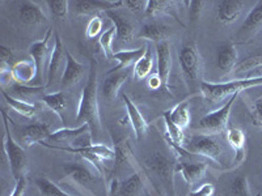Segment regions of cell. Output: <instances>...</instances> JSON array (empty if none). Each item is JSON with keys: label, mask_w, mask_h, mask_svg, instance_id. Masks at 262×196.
Segmentation results:
<instances>
[{"label": "cell", "mask_w": 262, "mask_h": 196, "mask_svg": "<svg viewBox=\"0 0 262 196\" xmlns=\"http://www.w3.org/2000/svg\"><path fill=\"white\" fill-rule=\"evenodd\" d=\"M154 68V57H152L151 46L147 45L146 54L138 60L137 64L134 65V76L137 80H143L152 72Z\"/></svg>", "instance_id": "836d02e7"}, {"label": "cell", "mask_w": 262, "mask_h": 196, "mask_svg": "<svg viewBox=\"0 0 262 196\" xmlns=\"http://www.w3.org/2000/svg\"><path fill=\"white\" fill-rule=\"evenodd\" d=\"M66 57H67V63H66V68L60 78V90L63 92L74 86L75 84H78L84 74V65L75 59V57L69 50L66 51Z\"/></svg>", "instance_id": "8fae6325"}, {"label": "cell", "mask_w": 262, "mask_h": 196, "mask_svg": "<svg viewBox=\"0 0 262 196\" xmlns=\"http://www.w3.org/2000/svg\"><path fill=\"white\" fill-rule=\"evenodd\" d=\"M122 100L123 102H125L126 111H127L128 122H130L131 127H133V130H134L135 136H137L138 140H142L144 136H146L147 128H148V123H147V120L144 119V116L142 115V113L139 111L137 105L131 101L127 95L123 94Z\"/></svg>", "instance_id": "4fadbf2b"}, {"label": "cell", "mask_w": 262, "mask_h": 196, "mask_svg": "<svg viewBox=\"0 0 262 196\" xmlns=\"http://www.w3.org/2000/svg\"><path fill=\"white\" fill-rule=\"evenodd\" d=\"M262 85V78L256 79H237V80L228 81V83H206L201 81V93L209 102L221 101L226 97H231L233 94H238L243 90H247L249 88Z\"/></svg>", "instance_id": "7a4b0ae2"}, {"label": "cell", "mask_w": 262, "mask_h": 196, "mask_svg": "<svg viewBox=\"0 0 262 196\" xmlns=\"http://www.w3.org/2000/svg\"><path fill=\"white\" fill-rule=\"evenodd\" d=\"M25 190H27V178L23 176L21 178L16 179V186L9 196H24Z\"/></svg>", "instance_id": "bcb514c9"}, {"label": "cell", "mask_w": 262, "mask_h": 196, "mask_svg": "<svg viewBox=\"0 0 262 196\" xmlns=\"http://www.w3.org/2000/svg\"><path fill=\"white\" fill-rule=\"evenodd\" d=\"M116 32V27H111L109 29L102 33L100 39H98V43H100L102 51H104L105 58H107V59H113V43Z\"/></svg>", "instance_id": "74e56055"}, {"label": "cell", "mask_w": 262, "mask_h": 196, "mask_svg": "<svg viewBox=\"0 0 262 196\" xmlns=\"http://www.w3.org/2000/svg\"><path fill=\"white\" fill-rule=\"evenodd\" d=\"M144 192H146V196H163L155 187H152V184H148V187H146Z\"/></svg>", "instance_id": "681fc988"}, {"label": "cell", "mask_w": 262, "mask_h": 196, "mask_svg": "<svg viewBox=\"0 0 262 196\" xmlns=\"http://www.w3.org/2000/svg\"><path fill=\"white\" fill-rule=\"evenodd\" d=\"M107 17L111 18L114 22V27L117 29V38L119 42L122 43H130L134 38L135 33V25L134 22L128 18H126L125 16L119 15L116 11H109L106 12Z\"/></svg>", "instance_id": "ac0fdd59"}, {"label": "cell", "mask_w": 262, "mask_h": 196, "mask_svg": "<svg viewBox=\"0 0 262 196\" xmlns=\"http://www.w3.org/2000/svg\"><path fill=\"white\" fill-rule=\"evenodd\" d=\"M156 57H158V76L161 81V89L168 92L170 69H172V53L169 41L156 43Z\"/></svg>", "instance_id": "9c48e42d"}, {"label": "cell", "mask_w": 262, "mask_h": 196, "mask_svg": "<svg viewBox=\"0 0 262 196\" xmlns=\"http://www.w3.org/2000/svg\"><path fill=\"white\" fill-rule=\"evenodd\" d=\"M237 95L238 94L231 95L229 101H227V104L224 106H222L221 109H217V110L203 116L200 122H198L196 128L200 131H203V132H207L211 136H216V135L227 132V130H228L229 115H231V110H232V106L235 104Z\"/></svg>", "instance_id": "277c9868"}, {"label": "cell", "mask_w": 262, "mask_h": 196, "mask_svg": "<svg viewBox=\"0 0 262 196\" xmlns=\"http://www.w3.org/2000/svg\"><path fill=\"white\" fill-rule=\"evenodd\" d=\"M91 132V128L88 125L79 126L76 128H60V130L55 131L49 136L46 140V143L49 144H67V145H72L75 140L78 139L81 135Z\"/></svg>", "instance_id": "ffe728a7"}, {"label": "cell", "mask_w": 262, "mask_h": 196, "mask_svg": "<svg viewBox=\"0 0 262 196\" xmlns=\"http://www.w3.org/2000/svg\"><path fill=\"white\" fill-rule=\"evenodd\" d=\"M262 29V0L257 2L256 6L250 9L242 25V34L250 38Z\"/></svg>", "instance_id": "d4e9b609"}, {"label": "cell", "mask_w": 262, "mask_h": 196, "mask_svg": "<svg viewBox=\"0 0 262 196\" xmlns=\"http://www.w3.org/2000/svg\"><path fill=\"white\" fill-rule=\"evenodd\" d=\"M46 89V86H29L24 85V84H18L15 83L12 85H9L8 93L9 95L17 98V100H21V101H25L28 104H32V101L38 94H41L43 90Z\"/></svg>", "instance_id": "f546056e"}, {"label": "cell", "mask_w": 262, "mask_h": 196, "mask_svg": "<svg viewBox=\"0 0 262 196\" xmlns=\"http://www.w3.org/2000/svg\"><path fill=\"white\" fill-rule=\"evenodd\" d=\"M174 6H176V2H172V0H149L148 3H147V8H146V16L148 17H158L160 15H168L172 16V17L176 18L179 21L180 24L184 27L180 18L177 17L176 13H173L172 11H174Z\"/></svg>", "instance_id": "f1b7e54d"}, {"label": "cell", "mask_w": 262, "mask_h": 196, "mask_svg": "<svg viewBox=\"0 0 262 196\" xmlns=\"http://www.w3.org/2000/svg\"><path fill=\"white\" fill-rule=\"evenodd\" d=\"M102 29V20L98 16H95V17L91 18L90 24L86 27V37L88 38H95V37L98 36V33L101 32Z\"/></svg>", "instance_id": "b9f144b4"}, {"label": "cell", "mask_w": 262, "mask_h": 196, "mask_svg": "<svg viewBox=\"0 0 262 196\" xmlns=\"http://www.w3.org/2000/svg\"><path fill=\"white\" fill-rule=\"evenodd\" d=\"M148 179H147L146 174L142 170H137V172L126 179L123 183H121L119 187V195L121 196H138L143 190H146Z\"/></svg>", "instance_id": "603a6c76"}, {"label": "cell", "mask_w": 262, "mask_h": 196, "mask_svg": "<svg viewBox=\"0 0 262 196\" xmlns=\"http://www.w3.org/2000/svg\"><path fill=\"white\" fill-rule=\"evenodd\" d=\"M179 62L186 81L201 85L198 80H200L201 72H202V60H201L200 51H198L195 42L189 41L188 43L182 46V48L180 50Z\"/></svg>", "instance_id": "5b68a950"}, {"label": "cell", "mask_w": 262, "mask_h": 196, "mask_svg": "<svg viewBox=\"0 0 262 196\" xmlns=\"http://www.w3.org/2000/svg\"><path fill=\"white\" fill-rule=\"evenodd\" d=\"M114 143V153H116V163L117 166H122L125 163L130 165L131 167H134L135 172L137 170H142L138 166V162L135 160L134 155H133V151L130 148V144H128V140L125 137H117L113 140Z\"/></svg>", "instance_id": "44dd1931"}, {"label": "cell", "mask_w": 262, "mask_h": 196, "mask_svg": "<svg viewBox=\"0 0 262 196\" xmlns=\"http://www.w3.org/2000/svg\"><path fill=\"white\" fill-rule=\"evenodd\" d=\"M164 122H165V128H167V132H165V137H167L168 143L170 144L173 149L176 152H179L180 155H191L188 149H184V131L182 128H180L179 126H176L172 122L170 119V110L164 111Z\"/></svg>", "instance_id": "5bb4252c"}, {"label": "cell", "mask_w": 262, "mask_h": 196, "mask_svg": "<svg viewBox=\"0 0 262 196\" xmlns=\"http://www.w3.org/2000/svg\"><path fill=\"white\" fill-rule=\"evenodd\" d=\"M125 4V2H109V0H78L74 2L75 11L79 15L84 16H97L98 12L101 11H112L113 8L121 7Z\"/></svg>", "instance_id": "7c38bea8"}, {"label": "cell", "mask_w": 262, "mask_h": 196, "mask_svg": "<svg viewBox=\"0 0 262 196\" xmlns=\"http://www.w3.org/2000/svg\"><path fill=\"white\" fill-rule=\"evenodd\" d=\"M189 100L186 101H182L181 104L177 105L173 110H170V119L172 122L176 126H179L180 128L184 130L185 127H188L189 122H190V111H189Z\"/></svg>", "instance_id": "d590c367"}, {"label": "cell", "mask_w": 262, "mask_h": 196, "mask_svg": "<svg viewBox=\"0 0 262 196\" xmlns=\"http://www.w3.org/2000/svg\"><path fill=\"white\" fill-rule=\"evenodd\" d=\"M207 163L206 162H180L176 165V172L180 173L189 184H194L203 178Z\"/></svg>", "instance_id": "4316f807"}, {"label": "cell", "mask_w": 262, "mask_h": 196, "mask_svg": "<svg viewBox=\"0 0 262 196\" xmlns=\"http://www.w3.org/2000/svg\"><path fill=\"white\" fill-rule=\"evenodd\" d=\"M18 17L21 22L28 27H34V25H39L48 21V16L34 2H24L21 4L18 9Z\"/></svg>", "instance_id": "e0dca14e"}, {"label": "cell", "mask_w": 262, "mask_h": 196, "mask_svg": "<svg viewBox=\"0 0 262 196\" xmlns=\"http://www.w3.org/2000/svg\"><path fill=\"white\" fill-rule=\"evenodd\" d=\"M51 36H53V29H49L46 32L45 37L41 41L33 43L29 48V54L32 57V60L36 64L37 68V80H42L43 71H45L46 63H49V43H50Z\"/></svg>", "instance_id": "30bf717a"}, {"label": "cell", "mask_w": 262, "mask_h": 196, "mask_svg": "<svg viewBox=\"0 0 262 196\" xmlns=\"http://www.w3.org/2000/svg\"><path fill=\"white\" fill-rule=\"evenodd\" d=\"M50 128L46 123H33L21 130V141L27 146H32L37 143H43L50 136Z\"/></svg>", "instance_id": "2e32d148"}, {"label": "cell", "mask_w": 262, "mask_h": 196, "mask_svg": "<svg viewBox=\"0 0 262 196\" xmlns=\"http://www.w3.org/2000/svg\"><path fill=\"white\" fill-rule=\"evenodd\" d=\"M148 85L152 90H156L159 88H161V81L159 79V76H152L148 81Z\"/></svg>", "instance_id": "c3c4849f"}, {"label": "cell", "mask_w": 262, "mask_h": 196, "mask_svg": "<svg viewBox=\"0 0 262 196\" xmlns=\"http://www.w3.org/2000/svg\"><path fill=\"white\" fill-rule=\"evenodd\" d=\"M54 38H55V42H54L53 51L50 53L48 63V85L46 86H51V84L59 78L60 71H64L66 63H67V57H66L67 48L63 45L62 39L57 33H54Z\"/></svg>", "instance_id": "ba28073f"}, {"label": "cell", "mask_w": 262, "mask_h": 196, "mask_svg": "<svg viewBox=\"0 0 262 196\" xmlns=\"http://www.w3.org/2000/svg\"><path fill=\"white\" fill-rule=\"evenodd\" d=\"M237 64V50L232 42L223 43L217 51V67L224 72L233 71Z\"/></svg>", "instance_id": "484cf974"}, {"label": "cell", "mask_w": 262, "mask_h": 196, "mask_svg": "<svg viewBox=\"0 0 262 196\" xmlns=\"http://www.w3.org/2000/svg\"><path fill=\"white\" fill-rule=\"evenodd\" d=\"M189 20H190L191 24H195L196 21H200L201 13H202V7L203 2H200V0H194V2H190L189 3Z\"/></svg>", "instance_id": "7bdbcfd3"}, {"label": "cell", "mask_w": 262, "mask_h": 196, "mask_svg": "<svg viewBox=\"0 0 262 196\" xmlns=\"http://www.w3.org/2000/svg\"><path fill=\"white\" fill-rule=\"evenodd\" d=\"M4 120V128H6V139H4V151L6 156L8 158L9 170L12 173L15 179L21 178L24 176L25 169H27V153L24 148L18 145L12 136H11V131H9V118L6 111L3 110L2 113Z\"/></svg>", "instance_id": "3957f363"}, {"label": "cell", "mask_w": 262, "mask_h": 196, "mask_svg": "<svg viewBox=\"0 0 262 196\" xmlns=\"http://www.w3.org/2000/svg\"><path fill=\"white\" fill-rule=\"evenodd\" d=\"M2 95H3L4 101L7 102V105H8L12 110H15L16 113L20 114V115L25 116V118H33V116L36 115L37 113L36 105L28 104V102L17 100V98L9 95L4 89L2 90Z\"/></svg>", "instance_id": "d6a6232c"}, {"label": "cell", "mask_w": 262, "mask_h": 196, "mask_svg": "<svg viewBox=\"0 0 262 196\" xmlns=\"http://www.w3.org/2000/svg\"><path fill=\"white\" fill-rule=\"evenodd\" d=\"M147 46H142L139 48H135V50H123L118 51V53L113 54V59H116L118 62V65L112 68L111 71H107L106 74H112V72H118L121 69H127L130 65L137 64L138 60L143 57L146 54Z\"/></svg>", "instance_id": "cb8c5ba5"}, {"label": "cell", "mask_w": 262, "mask_h": 196, "mask_svg": "<svg viewBox=\"0 0 262 196\" xmlns=\"http://www.w3.org/2000/svg\"><path fill=\"white\" fill-rule=\"evenodd\" d=\"M168 34V28L161 27V25L156 24H147L142 27L139 34H138V38L148 39L152 42H163L165 41V37Z\"/></svg>", "instance_id": "e575fe53"}, {"label": "cell", "mask_w": 262, "mask_h": 196, "mask_svg": "<svg viewBox=\"0 0 262 196\" xmlns=\"http://www.w3.org/2000/svg\"><path fill=\"white\" fill-rule=\"evenodd\" d=\"M147 3H148V2H146V0H138V2L137 0H127V2H125V6L130 9L131 12L139 13L142 12V11L146 12Z\"/></svg>", "instance_id": "f6af8a7d"}, {"label": "cell", "mask_w": 262, "mask_h": 196, "mask_svg": "<svg viewBox=\"0 0 262 196\" xmlns=\"http://www.w3.org/2000/svg\"><path fill=\"white\" fill-rule=\"evenodd\" d=\"M41 100L50 110H53L63 120V111L67 109V105H69V97L66 92L59 90V92L45 94L42 95Z\"/></svg>", "instance_id": "1f68e13d"}, {"label": "cell", "mask_w": 262, "mask_h": 196, "mask_svg": "<svg viewBox=\"0 0 262 196\" xmlns=\"http://www.w3.org/2000/svg\"><path fill=\"white\" fill-rule=\"evenodd\" d=\"M231 192L235 196H249L250 190L248 179L244 174L237 176L232 182H231Z\"/></svg>", "instance_id": "f35d334b"}, {"label": "cell", "mask_w": 262, "mask_h": 196, "mask_svg": "<svg viewBox=\"0 0 262 196\" xmlns=\"http://www.w3.org/2000/svg\"><path fill=\"white\" fill-rule=\"evenodd\" d=\"M69 4L67 0H49L48 6L50 7V11L55 17L66 20L69 15Z\"/></svg>", "instance_id": "ab89813d"}, {"label": "cell", "mask_w": 262, "mask_h": 196, "mask_svg": "<svg viewBox=\"0 0 262 196\" xmlns=\"http://www.w3.org/2000/svg\"><path fill=\"white\" fill-rule=\"evenodd\" d=\"M98 85H97V63L95 59L91 60V69L88 81L81 90L80 100H79L78 113L75 122L78 125H88L91 128V134L95 139L100 136L101 132V119L98 111Z\"/></svg>", "instance_id": "6da1fadb"}, {"label": "cell", "mask_w": 262, "mask_h": 196, "mask_svg": "<svg viewBox=\"0 0 262 196\" xmlns=\"http://www.w3.org/2000/svg\"><path fill=\"white\" fill-rule=\"evenodd\" d=\"M214 193H215L214 184L205 183L202 184L200 188L191 191V192L189 193V196H214Z\"/></svg>", "instance_id": "ee69618b"}, {"label": "cell", "mask_w": 262, "mask_h": 196, "mask_svg": "<svg viewBox=\"0 0 262 196\" xmlns=\"http://www.w3.org/2000/svg\"><path fill=\"white\" fill-rule=\"evenodd\" d=\"M11 75H12L13 81L18 84H27L32 81L33 79L37 78V68L34 62L30 60H18L11 68Z\"/></svg>", "instance_id": "83f0119b"}, {"label": "cell", "mask_w": 262, "mask_h": 196, "mask_svg": "<svg viewBox=\"0 0 262 196\" xmlns=\"http://www.w3.org/2000/svg\"><path fill=\"white\" fill-rule=\"evenodd\" d=\"M66 178L71 179L79 184H88L96 181L95 173L90 167L80 162L64 163Z\"/></svg>", "instance_id": "7402d4cb"}, {"label": "cell", "mask_w": 262, "mask_h": 196, "mask_svg": "<svg viewBox=\"0 0 262 196\" xmlns=\"http://www.w3.org/2000/svg\"><path fill=\"white\" fill-rule=\"evenodd\" d=\"M144 162H146V166L154 174H156L164 183L169 184V187L173 191V184H174L173 179H174V174L177 173V163L170 160V158H168L167 156H164L161 152L158 151L149 153V156L146 157Z\"/></svg>", "instance_id": "8992f818"}, {"label": "cell", "mask_w": 262, "mask_h": 196, "mask_svg": "<svg viewBox=\"0 0 262 196\" xmlns=\"http://www.w3.org/2000/svg\"><path fill=\"white\" fill-rule=\"evenodd\" d=\"M243 2L238 0H222L217 3V18L222 24H233L243 12Z\"/></svg>", "instance_id": "d6986e66"}, {"label": "cell", "mask_w": 262, "mask_h": 196, "mask_svg": "<svg viewBox=\"0 0 262 196\" xmlns=\"http://www.w3.org/2000/svg\"><path fill=\"white\" fill-rule=\"evenodd\" d=\"M36 186L42 196H72L70 195V193L64 192L59 186H57L53 181H50V179L46 178V177L37 178Z\"/></svg>", "instance_id": "8d00e7d4"}, {"label": "cell", "mask_w": 262, "mask_h": 196, "mask_svg": "<svg viewBox=\"0 0 262 196\" xmlns=\"http://www.w3.org/2000/svg\"><path fill=\"white\" fill-rule=\"evenodd\" d=\"M128 76H130V71H127V69L106 74V78L104 79V83L101 85V93L104 98H106L107 101L114 100L118 94L121 86L128 79Z\"/></svg>", "instance_id": "9a60e30c"}, {"label": "cell", "mask_w": 262, "mask_h": 196, "mask_svg": "<svg viewBox=\"0 0 262 196\" xmlns=\"http://www.w3.org/2000/svg\"><path fill=\"white\" fill-rule=\"evenodd\" d=\"M250 118L256 127L262 130V97L257 98L250 109Z\"/></svg>", "instance_id": "60d3db41"}, {"label": "cell", "mask_w": 262, "mask_h": 196, "mask_svg": "<svg viewBox=\"0 0 262 196\" xmlns=\"http://www.w3.org/2000/svg\"><path fill=\"white\" fill-rule=\"evenodd\" d=\"M119 187H121V184H119L118 179L116 177H113L111 179L109 186H107V193H109V196H116V193L119 192Z\"/></svg>", "instance_id": "7dc6e473"}, {"label": "cell", "mask_w": 262, "mask_h": 196, "mask_svg": "<svg viewBox=\"0 0 262 196\" xmlns=\"http://www.w3.org/2000/svg\"><path fill=\"white\" fill-rule=\"evenodd\" d=\"M188 151L191 155L203 156L214 162H221L222 146L211 135H195L191 137Z\"/></svg>", "instance_id": "52a82bcc"}, {"label": "cell", "mask_w": 262, "mask_h": 196, "mask_svg": "<svg viewBox=\"0 0 262 196\" xmlns=\"http://www.w3.org/2000/svg\"><path fill=\"white\" fill-rule=\"evenodd\" d=\"M227 140L229 145L235 149V163H242L245 158V135L240 128H228L227 130Z\"/></svg>", "instance_id": "4dcf8cb0"}]
</instances>
